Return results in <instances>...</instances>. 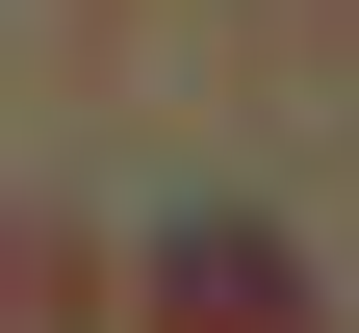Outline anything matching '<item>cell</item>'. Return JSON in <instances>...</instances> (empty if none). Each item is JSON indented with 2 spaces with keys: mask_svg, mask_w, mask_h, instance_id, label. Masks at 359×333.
Instances as JSON below:
<instances>
[{
  "mask_svg": "<svg viewBox=\"0 0 359 333\" xmlns=\"http://www.w3.org/2000/svg\"><path fill=\"white\" fill-rule=\"evenodd\" d=\"M154 333H308V257L231 231V205H180V231H154Z\"/></svg>",
  "mask_w": 359,
  "mask_h": 333,
  "instance_id": "6da1fadb",
  "label": "cell"
}]
</instances>
